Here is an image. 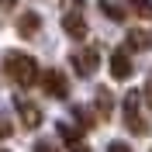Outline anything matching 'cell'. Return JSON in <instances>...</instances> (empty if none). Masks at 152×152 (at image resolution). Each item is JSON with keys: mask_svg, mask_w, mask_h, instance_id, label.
I'll return each mask as SVG.
<instances>
[{"mask_svg": "<svg viewBox=\"0 0 152 152\" xmlns=\"http://www.w3.org/2000/svg\"><path fill=\"white\" fill-rule=\"evenodd\" d=\"M4 73H7L10 83H18V86H35L38 83V62L28 52H14L10 48L4 56Z\"/></svg>", "mask_w": 152, "mask_h": 152, "instance_id": "obj_1", "label": "cell"}, {"mask_svg": "<svg viewBox=\"0 0 152 152\" xmlns=\"http://www.w3.org/2000/svg\"><path fill=\"white\" fill-rule=\"evenodd\" d=\"M69 66H73L80 76H94V73H97V66H100V52H97L94 45L76 48L73 56H69Z\"/></svg>", "mask_w": 152, "mask_h": 152, "instance_id": "obj_2", "label": "cell"}, {"mask_svg": "<svg viewBox=\"0 0 152 152\" xmlns=\"http://www.w3.org/2000/svg\"><path fill=\"white\" fill-rule=\"evenodd\" d=\"M124 124H128V132H135V135L149 132V121L142 118V107H138V94H124Z\"/></svg>", "mask_w": 152, "mask_h": 152, "instance_id": "obj_3", "label": "cell"}, {"mask_svg": "<svg viewBox=\"0 0 152 152\" xmlns=\"http://www.w3.org/2000/svg\"><path fill=\"white\" fill-rule=\"evenodd\" d=\"M38 76H42V86H45L48 97H56V100H66L69 97V80L59 69H45V73H38Z\"/></svg>", "mask_w": 152, "mask_h": 152, "instance_id": "obj_4", "label": "cell"}, {"mask_svg": "<svg viewBox=\"0 0 152 152\" xmlns=\"http://www.w3.org/2000/svg\"><path fill=\"white\" fill-rule=\"evenodd\" d=\"M14 107H18V118L24 128H38L42 124V111H38L31 100H24V97H14Z\"/></svg>", "mask_w": 152, "mask_h": 152, "instance_id": "obj_5", "label": "cell"}, {"mask_svg": "<svg viewBox=\"0 0 152 152\" xmlns=\"http://www.w3.org/2000/svg\"><path fill=\"white\" fill-rule=\"evenodd\" d=\"M62 31H66L69 38H86V21L80 10H66L62 14Z\"/></svg>", "mask_w": 152, "mask_h": 152, "instance_id": "obj_6", "label": "cell"}, {"mask_svg": "<svg viewBox=\"0 0 152 152\" xmlns=\"http://www.w3.org/2000/svg\"><path fill=\"white\" fill-rule=\"evenodd\" d=\"M111 76H114V80H128V76H132V59H128L124 48L111 52Z\"/></svg>", "mask_w": 152, "mask_h": 152, "instance_id": "obj_7", "label": "cell"}, {"mask_svg": "<svg viewBox=\"0 0 152 152\" xmlns=\"http://www.w3.org/2000/svg\"><path fill=\"white\" fill-rule=\"evenodd\" d=\"M56 132L62 135V145H66L69 152H90V145H86L83 138H80L73 128H69V124H56Z\"/></svg>", "mask_w": 152, "mask_h": 152, "instance_id": "obj_8", "label": "cell"}, {"mask_svg": "<svg viewBox=\"0 0 152 152\" xmlns=\"http://www.w3.org/2000/svg\"><path fill=\"white\" fill-rule=\"evenodd\" d=\"M38 28H42V18H38L35 10H24V14L18 18V35L31 38V35H38Z\"/></svg>", "mask_w": 152, "mask_h": 152, "instance_id": "obj_9", "label": "cell"}, {"mask_svg": "<svg viewBox=\"0 0 152 152\" xmlns=\"http://www.w3.org/2000/svg\"><path fill=\"white\" fill-rule=\"evenodd\" d=\"M111 111H114V97L100 86L97 90V118H111Z\"/></svg>", "mask_w": 152, "mask_h": 152, "instance_id": "obj_10", "label": "cell"}, {"mask_svg": "<svg viewBox=\"0 0 152 152\" xmlns=\"http://www.w3.org/2000/svg\"><path fill=\"white\" fill-rule=\"evenodd\" d=\"M100 10H104L111 21H124V10L118 7V4H107V0H100Z\"/></svg>", "mask_w": 152, "mask_h": 152, "instance_id": "obj_11", "label": "cell"}, {"mask_svg": "<svg viewBox=\"0 0 152 152\" xmlns=\"http://www.w3.org/2000/svg\"><path fill=\"white\" fill-rule=\"evenodd\" d=\"M132 10L138 18H152V0H132Z\"/></svg>", "mask_w": 152, "mask_h": 152, "instance_id": "obj_12", "label": "cell"}, {"mask_svg": "<svg viewBox=\"0 0 152 152\" xmlns=\"http://www.w3.org/2000/svg\"><path fill=\"white\" fill-rule=\"evenodd\" d=\"M145 45H149V38L142 31H128V48H145Z\"/></svg>", "mask_w": 152, "mask_h": 152, "instance_id": "obj_13", "label": "cell"}, {"mask_svg": "<svg viewBox=\"0 0 152 152\" xmlns=\"http://www.w3.org/2000/svg\"><path fill=\"white\" fill-rule=\"evenodd\" d=\"M10 135H14V128H10V121L0 114V142H4V138H10Z\"/></svg>", "mask_w": 152, "mask_h": 152, "instance_id": "obj_14", "label": "cell"}, {"mask_svg": "<svg viewBox=\"0 0 152 152\" xmlns=\"http://www.w3.org/2000/svg\"><path fill=\"white\" fill-rule=\"evenodd\" d=\"M107 152H132V145H128V142H111Z\"/></svg>", "mask_w": 152, "mask_h": 152, "instance_id": "obj_15", "label": "cell"}, {"mask_svg": "<svg viewBox=\"0 0 152 152\" xmlns=\"http://www.w3.org/2000/svg\"><path fill=\"white\" fill-rule=\"evenodd\" d=\"M35 152H59V149H56L52 142H38V145H35Z\"/></svg>", "mask_w": 152, "mask_h": 152, "instance_id": "obj_16", "label": "cell"}, {"mask_svg": "<svg viewBox=\"0 0 152 152\" xmlns=\"http://www.w3.org/2000/svg\"><path fill=\"white\" fill-rule=\"evenodd\" d=\"M145 104L152 107V80H149V86H145Z\"/></svg>", "mask_w": 152, "mask_h": 152, "instance_id": "obj_17", "label": "cell"}, {"mask_svg": "<svg viewBox=\"0 0 152 152\" xmlns=\"http://www.w3.org/2000/svg\"><path fill=\"white\" fill-rule=\"evenodd\" d=\"M14 4H18V0H0V10H10Z\"/></svg>", "mask_w": 152, "mask_h": 152, "instance_id": "obj_18", "label": "cell"}, {"mask_svg": "<svg viewBox=\"0 0 152 152\" xmlns=\"http://www.w3.org/2000/svg\"><path fill=\"white\" fill-rule=\"evenodd\" d=\"M0 152H4V149H0Z\"/></svg>", "mask_w": 152, "mask_h": 152, "instance_id": "obj_19", "label": "cell"}]
</instances>
